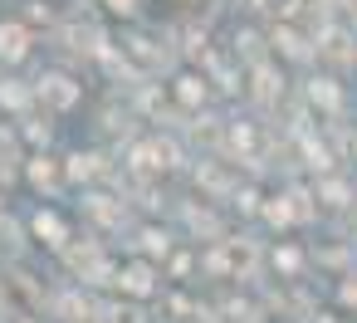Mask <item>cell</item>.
I'll return each instance as SVG.
<instances>
[{
  "label": "cell",
  "instance_id": "obj_9",
  "mask_svg": "<svg viewBox=\"0 0 357 323\" xmlns=\"http://www.w3.org/2000/svg\"><path fill=\"white\" fill-rule=\"evenodd\" d=\"M30 176H35V186H50V181H54V167H50V162H35Z\"/></svg>",
  "mask_w": 357,
  "mask_h": 323
},
{
  "label": "cell",
  "instance_id": "obj_7",
  "mask_svg": "<svg viewBox=\"0 0 357 323\" xmlns=\"http://www.w3.org/2000/svg\"><path fill=\"white\" fill-rule=\"evenodd\" d=\"M313 103H323V108H337V93H333L328 84H313Z\"/></svg>",
  "mask_w": 357,
  "mask_h": 323
},
{
  "label": "cell",
  "instance_id": "obj_14",
  "mask_svg": "<svg viewBox=\"0 0 357 323\" xmlns=\"http://www.w3.org/2000/svg\"><path fill=\"white\" fill-rule=\"evenodd\" d=\"M108 6H113V10H123V15H128V10H132V6H137V0H108Z\"/></svg>",
  "mask_w": 357,
  "mask_h": 323
},
{
  "label": "cell",
  "instance_id": "obj_10",
  "mask_svg": "<svg viewBox=\"0 0 357 323\" xmlns=\"http://www.w3.org/2000/svg\"><path fill=\"white\" fill-rule=\"evenodd\" d=\"M176 93H181V103H196V98H201V84H196V79H181Z\"/></svg>",
  "mask_w": 357,
  "mask_h": 323
},
{
  "label": "cell",
  "instance_id": "obj_13",
  "mask_svg": "<svg viewBox=\"0 0 357 323\" xmlns=\"http://www.w3.org/2000/svg\"><path fill=\"white\" fill-rule=\"evenodd\" d=\"M298 6H303L308 15H323V6H328V0H298Z\"/></svg>",
  "mask_w": 357,
  "mask_h": 323
},
{
  "label": "cell",
  "instance_id": "obj_3",
  "mask_svg": "<svg viewBox=\"0 0 357 323\" xmlns=\"http://www.w3.org/2000/svg\"><path fill=\"white\" fill-rule=\"evenodd\" d=\"M25 50H30V40L20 25H0V59H25Z\"/></svg>",
  "mask_w": 357,
  "mask_h": 323
},
{
  "label": "cell",
  "instance_id": "obj_11",
  "mask_svg": "<svg viewBox=\"0 0 357 323\" xmlns=\"http://www.w3.org/2000/svg\"><path fill=\"white\" fill-rule=\"evenodd\" d=\"M10 157H15V137H10V133H0V167H6Z\"/></svg>",
  "mask_w": 357,
  "mask_h": 323
},
{
  "label": "cell",
  "instance_id": "obj_1",
  "mask_svg": "<svg viewBox=\"0 0 357 323\" xmlns=\"http://www.w3.org/2000/svg\"><path fill=\"white\" fill-rule=\"evenodd\" d=\"M40 93H45L54 108H69V103L79 98V89H74L69 79H59V74H54V79H40Z\"/></svg>",
  "mask_w": 357,
  "mask_h": 323
},
{
  "label": "cell",
  "instance_id": "obj_2",
  "mask_svg": "<svg viewBox=\"0 0 357 323\" xmlns=\"http://www.w3.org/2000/svg\"><path fill=\"white\" fill-rule=\"evenodd\" d=\"M137 162H142V167H176V147L157 137V142H147V147H137Z\"/></svg>",
  "mask_w": 357,
  "mask_h": 323
},
{
  "label": "cell",
  "instance_id": "obj_15",
  "mask_svg": "<svg viewBox=\"0 0 357 323\" xmlns=\"http://www.w3.org/2000/svg\"><path fill=\"white\" fill-rule=\"evenodd\" d=\"M342 10H347V15H357V0H342Z\"/></svg>",
  "mask_w": 357,
  "mask_h": 323
},
{
  "label": "cell",
  "instance_id": "obj_5",
  "mask_svg": "<svg viewBox=\"0 0 357 323\" xmlns=\"http://www.w3.org/2000/svg\"><path fill=\"white\" fill-rule=\"evenodd\" d=\"M35 235H45L50 245H64V225H59V216H35Z\"/></svg>",
  "mask_w": 357,
  "mask_h": 323
},
{
  "label": "cell",
  "instance_id": "obj_6",
  "mask_svg": "<svg viewBox=\"0 0 357 323\" xmlns=\"http://www.w3.org/2000/svg\"><path fill=\"white\" fill-rule=\"evenodd\" d=\"M279 45H284V54H294V59H303V54H308V45H303L294 30H284V35H279Z\"/></svg>",
  "mask_w": 357,
  "mask_h": 323
},
{
  "label": "cell",
  "instance_id": "obj_8",
  "mask_svg": "<svg viewBox=\"0 0 357 323\" xmlns=\"http://www.w3.org/2000/svg\"><path fill=\"white\" fill-rule=\"evenodd\" d=\"M69 172H74V176H93V172H98V157H74Z\"/></svg>",
  "mask_w": 357,
  "mask_h": 323
},
{
  "label": "cell",
  "instance_id": "obj_12",
  "mask_svg": "<svg viewBox=\"0 0 357 323\" xmlns=\"http://www.w3.org/2000/svg\"><path fill=\"white\" fill-rule=\"evenodd\" d=\"M323 196H328V201H333V206H342V201H347V191H342V186H337V181H328V186H323Z\"/></svg>",
  "mask_w": 357,
  "mask_h": 323
},
{
  "label": "cell",
  "instance_id": "obj_4",
  "mask_svg": "<svg viewBox=\"0 0 357 323\" xmlns=\"http://www.w3.org/2000/svg\"><path fill=\"white\" fill-rule=\"evenodd\" d=\"M123 289L128 294H152V269L147 264H128L123 269Z\"/></svg>",
  "mask_w": 357,
  "mask_h": 323
}]
</instances>
